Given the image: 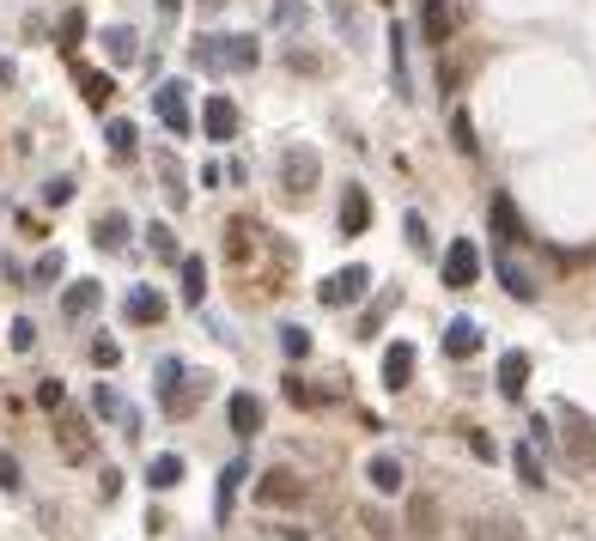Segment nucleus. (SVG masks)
I'll return each mask as SVG.
<instances>
[{"mask_svg":"<svg viewBox=\"0 0 596 541\" xmlns=\"http://www.w3.org/2000/svg\"><path fill=\"white\" fill-rule=\"evenodd\" d=\"M80 37H86V13L73 7V13L61 19V49H80Z\"/></svg>","mask_w":596,"mask_h":541,"instance_id":"obj_36","label":"nucleus"},{"mask_svg":"<svg viewBox=\"0 0 596 541\" xmlns=\"http://www.w3.org/2000/svg\"><path fill=\"white\" fill-rule=\"evenodd\" d=\"M408 529H414V541H432L438 535V499L432 493H414L408 499Z\"/></svg>","mask_w":596,"mask_h":541,"instance_id":"obj_16","label":"nucleus"},{"mask_svg":"<svg viewBox=\"0 0 596 541\" xmlns=\"http://www.w3.org/2000/svg\"><path fill=\"white\" fill-rule=\"evenodd\" d=\"M92 365H104V371H110V365H122V347L98 335V341H92Z\"/></svg>","mask_w":596,"mask_h":541,"instance_id":"obj_40","label":"nucleus"},{"mask_svg":"<svg viewBox=\"0 0 596 541\" xmlns=\"http://www.w3.org/2000/svg\"><path fill=\"white\" fill-rule=\"evenodd\" d=\"M122 317H128V323H159V317H165V298L146 292V286H134L128 304H122Z\"/></svg>","mask_w":596,"mask_h":541,"instance_id":"obj_20","label":"nucleus"},{"mask_svg":"<svg viewBox=\"0 0 596 541\" xmlns=\"http://www.w3.org/2000/svg\"><path fill=\"white\" fill-rule=\"evenodd\" d=\"M493 274L505 280V292H511V298H524V304H530V298L542 292V280H536V274H530L524 262L511 256V244H499V250H493Z\"/></svg>","mask_w":596,"mask_h":541,"instance_id":"obj_4","label":"nucleus"},{"mask_svg":"<svg viewBox=\"0 0 596 541\" xmlns=\"http://www.w3.org/2000/svg\"><path fill=\"white\" fill-rule=\"evenodd\" d=\"M365 286H371V274H365V268L353 262V268H341V274H329V280L317 286V298L329 304V311H341V304H353V298H359Z\"/></svg>","mask_w":596,"mask_h":541,"instance_id":"obj_7","label":"nucleus"},{"mask_svg":"<svg viewBox=\"0 0 596 541\" xmlns=\"http://www.w3.org/2000/svg\"><path fill=\"white\" fill-rule=\"evenodd\" d=\"M238 481H244V462H232L226 475H219V523L232 517V499H238Z\"/></svg>","mask_w":596,"mask_h":541,"instance_id":"obj_34","label":"nucleus"},{"mask_svg":"<svg viewBox=\"0 0 596 541\" xmlns=\"http://www.w3.org/2000/svg\"><path fill=\"white\" fill-rule=\"evenodd\" d=\"M189 86L183 80H165L159 92H153V104H159V122L171 128V134H189V98H183Z\"/></svg>","mask_w":596,"mask_h":541,"instance_id":"obj_10","label":"nucleus"},{"mask_svg":"<svg viewBox=\"0 0 596 541\" xmlns=\"http://www.w3.org/2000/svg\"><path fill=\"white\" fill-rule=\"evenodd\" d=\"M98 493H104V505H110V499L122 493V475H116V469H104V481H98Z\"/></svg>","mask_w":596,"mask_h":541,"instance_id":"obj_46","label":"nucleus"},{"mask_svg":"<svg viewBox=\"0 0 596 541\" xmlns=\"http://www.w3.org/2000/svg\"><path fill=\"white\" fill-rule=\"evenodd\" d=\"M524 383H530V353H505L499 359V390L505 396H524Z\"/></svg>","mask_w":596,"mask_h":541,"instance_id":"obj_23","label":"nucleus"},{"mask_svg":"<svg viewBox=\"0 0 596 541\" xmlns=\"http://www.w3.org/2000/svg\"><path fill=\"white\" fill-rule=\"evenodd\" d=\"M560 420H566V450H572V469H590V462H596V426H590L578 408H560Z\"/></svg>","mask_w":596,"mask_h":541,"instance_id":"obj_6","label":"nucleus"},{"mask_svg":"<svg viewBox=\"0 0 596 541\" xmlns=\"http://www.w3.org/2000/svg\"><path fill=\"white\" fill-rule=\"evenodd\" d=\"M195 402H207V377H183V365H177V383H165V408L195 414Z\"/></svg>","mask_w":596,"mask_h":541,"instance_id":"obj_12","label":"nucleus"},{"mask_svg":"<svg viewBox=\"0 0 596 541\" xmlns=\"http://www.w3.org/2000/svg\"><path fill=\"white\" fill-rule=\"evenodd\" d=\"M177 268H183V304H201V298H207V268H201V256H183Z\"/></svg>","mask_w":596,"mask_h":541,"instance_id":"obj_29","label":"nucleus"},{"mask_svg":"<svg viewBox=\"0 0 596 541\" xmlns=\"http://www.w3.org/2000/svg\"><path fill=\"white\" fill-rule=\"evenodd\" d=\"M402 231H408V244H414V250H426V244H432V238H426V219H420V213H408V219H402Z\"/></svg>","mask_w":596,"mask_h":541,"instance_id":"obj_44","label":"nucleus"},{"mask_svg":"<svg viewBox=\"0 0 596 541\" xmlns=\"http://www.w3.org/2000/svg\"><path fill=\"white\" fill-rule=\"evenodd\" d=\"M37 402H43V408H55V414H61V402H67V390H61V383H55V377H49V383H37Z\"/></svg>","mask_w":596,"mask_h":541,"instance_id":"obj_43","label":"nucleus"},{"mask_svg":"<svg viewBox=\"0 0 596 541\" xmlns=\"http://www.w3.org/2000/svg\"><path fill=\"white\" fill-rule=\"evenodd\" d=\"M274 541H305V535H298V529H280V535H274Z\"/></svg>","mask_w":596,"mask_h":541,"instance_id":"obj_47","label":"nucleus"},{"mask_svg":"<svg viewBox=\"0 0 596 541\" xmlns=\"http://www.w3.org/2000/svg\"><path fill=\"white\" fill-rule=\"evenodd\" d=\"M146 481H153L159 493H165V487H177V481H183V456H153V469H146Z\"/></svg>","mask_w":596,"mask_h":541,"instance_id":"obj_30","label":"nucleus"},{"mask_svg":"<svg viewBox=\"0 0 596 541\" xmlns=\"http://www.w3.org/2000/svg\"><path fill=\"white\" fill-rule=\"evenodd\" d=\"M444 353H451V359H475V353H481V329H475L469 317L444 323Z\"/></svg>","mask_w":596,"mask_h":541,"instance_id":"obj_15","label":"nucleus"},{"mask_svg":"<svg viewBox=\"0 0 596 541\" xmlns=\"http://www.w3.org/2000/svg\"><path fill=\"white\" fill-rule=\"evenodd\" d=\"M280 347H286V359H305V353H311V329L286 323V329H280Z\"/></svg>","mask_w":596,"mask_h":541,"instance_id":"obj_35","label":"nucleus"},{"mask_svg":"<svg viewBox=\"0 0 596 541\" xmlns=\"http://www.w3.org/2000/svg\"><path fill=\"white\" fill-rule=\"evenodd\" d=\"M451 134H457V152H469V159H475V146H481V140H475V122H469L463 110H457V122H451Z\"/></svg>","mask_w":596,"mask_h":541,"instance_id":"obj_37","label":"nucleus"},{"mask_svg":"<svg viewBox=\"0 0 596 541\" xmlns=\"http://www.w3.org/2000/svg\"><path fill=\"white\" fill-rule=\"evenodd\" d=\"M92 244H98V250H122V244H128V219H122V213H98Z\"/></svg>","mask_w":596,"mask_h":541,"instance_id":"obj_24","label":"nucleus"},{"mask_svg":"<svg viewBox=\"0 0 596 541\" xmlns=\"http://www.w3.org/2000/svg\"><path fill=\"white\" fill-rule=\"evenodd\" d=\"M365 481L378 487V493H402V487H408V475H402L396 456H371V462H365Z\"/></svg>","mask_w":596,"mask_h":541,"instance_id":"obj_17","label":"nucleus"},{"mask_svg":"<svg viewBox=\"0 0 596 541\" xmlns=\"http://www.w3.org/2000/svg\"><path fill=\"white\" fill-rule=\"evenodd\" d=\"M226 420H232L238 438H256V432H262V402H256L250 390H238V396L226 402Z\"/></svg>","mask_w":596,"mask_h":541,"instance_id":"obj_14","label":"nucleus"},{"mask_svg":"<svg viewBox=\"0 0 596 541\" xmlns=\"http://www.w3.org/2000/svg\"><path fill=\"white\" fill-rule=\"evenodd\" d=\"M420 31H426V43H451V31H457V7H451V0H426V7H420Z\"/></svg>","mask_w":596,"mask_h":541,"instance_id":"obj_11","label":"nucleus"},{"mask_svg":"<svg viewBox=\"0 0 596 541\" xmlns=\"http://www.w3.org/2000/svg\"><path fill=\"white\" fill-rule=\"evenodd\" d=\"M43 201H49V207H67V201H73V183H67V177H49V183H43Z\"/></svg>","mask_w":596,"mask_h":541,"instance_id":"obj_38","label":"nucleus"},{"mask_svg":"<svg viewBox=\"0 0 596 541\" xmlns=\"http://www.w3.org/2000/svg\"><path fill=\"white\" fill-rule=\"evenodd\" d=\"M146 244H153V256H159V262H183L177 231H171V225H153V231H146Z\"/></svg>","mask_w":596,"mask_h":541,"instance_id":"obj_33","label":"nucleus"},{"mask_svg":"<svg viewBox=\"0 0 596 541\" xmlns=\"http://www.w3.org/2000/svg\"><path fill=\"white\" fill-rule=\"evenodd\" d=\"M98 298H104V286H98V280H73V286H67V298H61V311H67V317H92V311H98Z\"/></svg>","mask_w":596,"mask_h":541,"instance_id":"obj_19","label":"nucleus"},{"mask_svg":"<svg viewBox=\"0 0 596 541\" xmlns=\"http://www.w3.org/2000/svg\"><path fill=\"white\" fill-rule=\"evenodd\" d=\"M475 274H481V250L469 238H457L444 250V286H475Z\"/></svg>","mask_w":596,"mask_h":541,"instance_id":"obj_9","label":"nucleus"},{"mask_svg":"<svg viewBox=\"0 0 596 541\" xmlns=\"http://www.w3.org/2000/svg\"><path fill=\"white\" fill-rule=\"evenodd\" d=\"M469 450H475L481 462H493V438H487V432H469Z\"/></svg>","mask_w":596,"mask_h":541,"instance_id":"obj_45","label":"nucleus"},{"mask_svg":"<svg viewBox=\"0 0 596 541\" xmlns=\"http://www.w3.org/2000/svg\"><path fill=\"white\" fill-rule=\"evenodd\" d=\"M305 481H298L292 469H268L262 481H256V505H268V511H298V505H305Z\"/></svg>","mask_w":596,"mask_h":541,"instance_id":"obj_2","label":"nucleus"},{"mask_svg":"<svg viewBox=\"0 0 596 541\" xmlns=\"http://www.w3.org/2000/svg\"><path fill=\"white\" fill-rule=\"evenodd\" d=\"M408 377H414V347L396 341V347L384 353V383H390V390H408Z\"/></svg>","mask_w":596,"mask_h":541,"instance_id":"obj_21","label":"nucleus"},{"mask_svg":"<svg viewBox=\"0 0 596 541\" xmlns=\"http://www.w3.org/2000/svg\"><path fill=\"white\" fill-rule=\"evenodd\" d=\"M201 128H207V140H232V134H238V104H232V98H207Z\"/></svg>","mask_w":596,"mask_h":541,"instance_id":"obj_13","label":"nucleus"},{"mask_svg":"<svg viewBox=\"0 0 596 541\" xmlns=\"http://www.w3.org/2000/svg\"><path fill=\"white\" fill-rule=\"evenodd\" d=\"M487 219H493V231H499V244H530V225H524V213H517V201L511 195H493V207H487Z\"/></svg>","mask_w":596,"mask_h":541,"instance_id":"obj_8","label":"nucleus"},{"mask_svg":"<svg viewBox=\"0 0 596 541\" xmlns=\"http://www.w3.org/2000/svg\"><path fill=\"white\" fill-rule=\"evenodd\" d=\"M256 37H201L195 43V67H213V73H244L256 67Z\"/></svg>","mask_w":596,"mask_h":541,"instance_id":"obj_1","label":"nucleus"},{"mask_svg":"<svg viewBox=\"0 0 596 541\" xmlns=\"http://www.w3.org/2000/svg\"><path fill=\"white\" fill-rule=\"evenodd\" d=\"M92 450H98V438H92L86 414H61L55 420V456L61 462H92Z\"/></svg>","mask_w":596,"mask_h":541,"instance_id":"obj_3","label":"nucleus"},{"mask_svg":"<svg viewBox=\"0 0 596 541\" xmlns=\"http://www.w3.org/2000/svg\"><path fill=\"white\" fill-rule=\"evenodd\" d=\"M80 92H86L92 110H104V104L116 98V80H110V73H98V67H80Z\"/></svg>","mask_w":596,"mask_h":541,"instance_id":"obj_25","label":"nucleus"},{"mask_svg":"<svg viewBox=\"0 0 596 541\" xmlns=\"http://www.w3.org/2000/svg\"><path fill=\"white\" fill-rule=\"evenodd\" d=\"M92 402H98V414H104V420H122L128 432L140 426V420H134V408H128V402H122V396L110 390V383H98V396H92Z\"/></svg>","mask_w":596,"mask_h":541,"instance_id":"obj_26","label":"nucleus"},{"mask_svg":"<svg viewBox=\"0 0 596 541\" xmlns=\"http://www.w3.org/2000/svg\"><path fill=\"white\" fill-rule=\"evenodd\" d=\"M153 165H159V183H165V201H171V207H189V177H183V165L171 159V152H159V159H153Z\"/></svg>","mask_w":596,"mask_h":541,"instance_id":"obj_18","label":"nucleus"},{"mask_svg":"<svg viewBox=\"0 0 596 541\" xmlns=\"http://www.w3.org/2000/svg\"><path fill=\"white\" fill-rule=\"evenodd\" d=\"M19 487H25V481H19V462L0 450V493H19Z\"/></svg>","mask_w":596,"mask_h":541,"instance_id":"obj_41","label":"nucleus"},{"mask_svg":"<svg viewBox=\"0 0 596 541\" xmlns=\"http://www.w3.org/2000/svg\"><path fill=\"white\" fill-rule=\"evenodd\" d=\"M317 171H323V159L305 146V152H286L280 159V183H286V195H311L317 189Z\"/></svg>","mask_w":596,"mask_h":541,"instance_id":"obj_5","label":"nucleus"},{"mask_svg":"<svg viewBox=\"0 0 596 541\" xmlns=\"http://www.w3.org/2000/svg\"><path fill=\"white\" fill-rule=\"evenodd\" d=\"M104 49H110V61H116V67H128V61L140 55V43H134V31H128V25H110V31H104Z\"/></svg>","mask_w":596,"mask_h":541,"instance_id":"obj_28","label":"nucleus"},{"mask_svg":"<svg viewBox=\"0 0 596 541\" xmlns=\"http://www.w3.org/2000/svg\"><path fill=\"white\" fill-rule=\"evenodd\" d=\"M104 140H110L116 159H134V140H140V134H134V122H122V116H116V122L104 128Z\"/></svg>","mask_w":596,"mask_h":541,"instance_id":"obj_32","label":"nucleus"},{"mask_svg":"<svg viewBox=\"0 0 596 541\" xmlns=\"http://www.w3.org/2000/svg\"><path fill=\"white\" fill-rule=\"evenodd\" d=\"M365 225H371V195H365V189H347V201H341V231H347V238H359Z\"/></svg>","mask_w":596,"mask_h":541,"instance_id":"obj_22","label":"nucleus"},{"mask_svg":"<svg viewBox=\"0 0 596 541\" xmlns=\"http://www.w3.org/2000/svg\"><path fill=\"white\" fill-rule=\"evenodd\" d=\"M517 481H524V487H548V475H542V456H536V444H524V450H517Z\"/></svg>","mask_w":596,"mask_h":541,"instance_id":"obj_31","label":"nucleus"},{"mask_svg":"<svg viewBox=\"0 0 596 541\" xmlns=\"http://www.w3.org/2000/svg\"><path fill=\"white\" fill-rule=\"evenodd\" d=\"M31 274H37L43 286H49V280H61V250H49V256H37V268H31Z\"/></svg>","mask_w":596,"mask_h":541,"instance_id":"obj_42","label":"nucleus"},{"mask_svg":"<svg viewBox=\"0 0 596 541\" xmlns=\"http://www.w3.org/2000/svg\"><path fill=\"white\" fill-rule=\"evenodd\" d=\"M31 347H37V323L19 317V323H13V353H31Z\"/></svg>","mask_w":596,"mask_h":541,"instance_id":"obj_39","label":"nucleus"},{"mask_svg":"<svg viewBox=\"0 0 596 541\" xmlns=\"http://www.w3.org/2000/svg\"><path fill=\"white\" fill-rule=\"evenodd\" d=\"M475 541H524V529H517V517L499 511V517H481L475 523Z\"/></svg>","mask_w":596,"mask_h":541,"instance_id":"obj_27","label":"nucleus"}]
</instances>
